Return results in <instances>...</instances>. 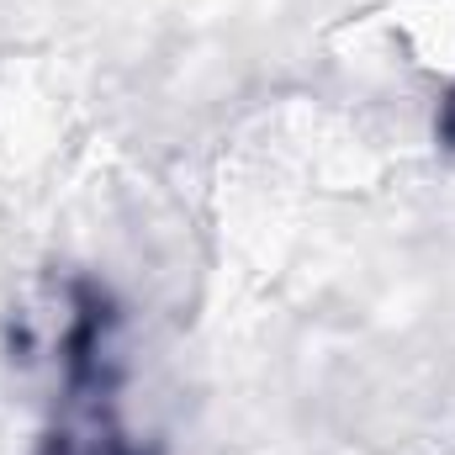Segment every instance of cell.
Returning <instances> with one entry per match:
<instances>
[{"label":"cell","instance_id":"6da1fadb","mask_svg":"<svg viewBox=\"0 0 455 455\" xmlns=\"http://www.w3.org/2000/svg\"><path fill=\"white\" fill-rule=\"evenodd\" d=\"M48 455H138L112 413V313L91 286L75 291L64 329V419Z\"/></svg>","mask_w":455,"mask_h":455},{"label":"cell","instance_id":"7a4b0ae2","mask_svg":"<svg viewBox=\"0 0 455 455\" xmlns=\"http://www.w3.org/2000/svg\"><path fill=\"white\" fill-rule=\"evenodd\" d=\"M440 132H445V143H455V96L445 101V116H440Z\"/></svg>","mask_w":455,"mask_h":455}]
</instances>
